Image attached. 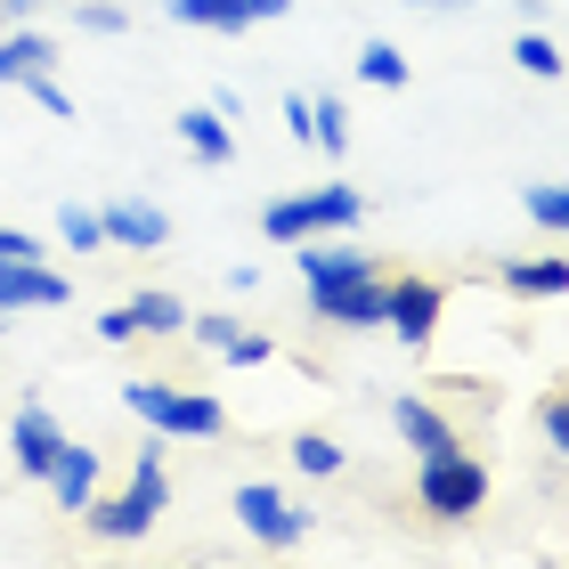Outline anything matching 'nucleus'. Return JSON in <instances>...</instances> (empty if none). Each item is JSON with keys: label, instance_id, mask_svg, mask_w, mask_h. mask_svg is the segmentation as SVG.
Wrapping results in <instances>:
<instances>
[{"label": "nucleus", "instance_id": "1", "mask_svg": "<svg viewBox=\"0 0 569 569\" xmlns=\"http://www.w3.org/2000/svg\"><path fill=\"white\" fill-rule=\"evenodd\" d=\"M416 497H423V512H431V521H472V512L488 505V472H480V456H463V448H448V456H423Z\"/></svg>", "mask_w": 569, "mask_h": 569}, {"label": "nucleus", "instance_id": "2", "mask_svg": "<svg viewBox=\"0 0 569 569\" xmlns=\"http://www.w3.org/2000/svg\"><path fill=\"white\" fill-rule=\"evenodd\" d=\"M163 505H171V480H163V463H154V448H147L122 497H107V505L90 497V529H98V537H147Z\"/></svg>", "mask_w": 569, "mask_h": 569}, {"label": "nucleus", "instance_id": "3", "mask_svg": "<svg viewBox=\"0 0 569 569\" xmlns=\"http://www.w3.org/2000/svg\"><path fill=\"white\" fill-rule=\"evenodd\" d=\"M358 220V196L350 188H318V196H284L261 212V237L277 244H301V237H326V228H350Z\"/></svg>", "mask_w": 569, "mask_h": 569}, {"label": "nucleus", "instance_id": "4", "mask_svg": "<svg viewBox=\"0 0 569 569\" xmlns=\"http://www.w3.org/2000/svg\"><path fill=\"white\" fill-rule=\"evenodd\" d=\"M309 301H318V318L326 326H391V284H382V277H358V284H326V293H309Z\"/></svg>", "mask_w": 569, "mask_h": 569}, {"label": "nucleus", "instance_id": "5", "mask_svg": "<svg viewBox=\"0 0 569 569\" xmlns=\"http://www.w3.org/2000/svg\"><path fill=\"white\" fill-rule=\"evenodd\" d=\"M439 309H448V293H439L431 277H399L391 284V333H399L407 350H423L431 333H439Z\"/></svg>", "mask_w": 569, "mask_h": 569}, {"label": "nucleus", "instance_id": "6", "mask_svg": "<svg viewBox=\"0 0 569 569\" xmlns=\"http://www.w3.org/2000/svg\"><path fill=\"white\" fill-rule=\"evenodd\" d=\"M9 309H66V277L41 261H0V318Z\"/></svg>", "mask_w": 569, "mask_h": 569}, {"label": "nucleus", "instance_id": "7", "mask_svg": "<svg viewBox=\"0 0 569 569\" xmlns=\"http://www.w3.org/2000/svg\"><path fill=\"white\" fill-rule=\"evenodd\" d=\"M179 24H212V33H252V24L284 17V0H171Z\"/></svg>", "mask_w": 569, "mask_h": 569}, {"label": "nucleus", "instance_id": "8", "mask_svg": "<svg viewBox=\"0 0 569 569\" xmlns=\"http://www.w3.org/2000/svg\"><path fill=\"white\" fill-rule=\"evenodd\" d=\"M237 521L261 537V546H293L301 537V512L277 497V488H237Z\"/></svg>", "mask_w": 569, "mask_h": 569}, {"label": "nucleus", "instance_id": "9", "mask_svg": "<svg viewBox=\"0 0 569 569\" xmlns=\"http://www.w3.org/2000/svg\"><path fill=\"white\" fill-rule=\"evenodd\" d=\"M58 456H66V431L49 423V407H24V416H17V463H24V480H49V472H58Z\"/></svg>", "mask_w": 569, "mask_h": 569}, {"label": "nucleus", "instance_id": "10", "mask_svg": "<svg viewBox=\"0 0 569 569\" xmlns=\"http://www.w3.org/2000/svg\"><path fill=\"white\" fill-rule=\"evenodd\" d=\"M107 237H114V244H131V252H154V244L171 237V220L154 212V203L122 196V203H107Z\"/></svg>", "mask_w": 569, "mask_h": 569}, {"label": "nucleus", "instance_id": "11", "mask_svg": "<svg viewBox=\"0 0 569 569\" xmlns=\"http://www.w3.org/2000/svg\"><path fill=\"white\" fill-rule=\"evenodd\" d=\"M49 488H58L66 512H90V497H98V448H73V439H66V456H58V472H49Z\"/></svg>", "mask_w": 569, "mask_h": 569}, {"label": "nucleus", "instance_id": "12", "mask_svg": "<svg viewBox=\"0 0 569 569\" xmlns=\"http://www.w3.org/2000/svg\"><path fill=\"white\" fill-rule=\"evenodd\" d=\"M154 431H179V439H212V431H220V399L171 391L163 407H154Z\"/></svg>", "mask_w": 569, "mask_h": 569}, {"label": "nucleus", "instance_id": "13", "mask_svg": "<svg viewBox=\"0 0 569 569\" xmlns=\"http://www.w3.org/2000/svg\"><path fill=\"white\" fill-rule=\"evenodd\" d=\"M391 423H399V439H407L416 456H448V448H456V431L439 423L423 399H399V407H391Z\"/></svg>", "mask_w": 569, "mask_h": 569}, {"label": "nucleus", "instance_id": "14", "mask_svg": "<svg viewBox=\"0 0 569 569\" xmlns=\"http://www.w3.org/2000/svg\"><path fill=\"white\" fill-rule=\"evenodd\" d=\"M301 277H309V293H326V284H358V277H375V261H367V252L326 244V252H301Z\"/></svg>", "mask_w": 569, "mask_h": 569}, {"label": "nucleus", "instance_id": "15", "mask_svg": "<svg viewBox=\"0 0 569 569\" xmlns=\"http://www.w3.org/2000/svg\"><path fill=\"white\" fill-rule=\"evenodd\" d=\"M179 139H188V154H203V163H228L237 154V139H228V122L212 107H188L179 114Z\"/></svg>", "mask_w": 569, "mask_h": 569}, {"label": "nucleus", "instance_id": "16", "mask_svg": "<svg viewBox=\"0 0 569 569\" xmlns=\"http://www.w3.org/2000/svg\"><path fill=\"white\" fill-rule=\"evenodd\" d=\"M49 58H58V49L41 33H9L0 41V82H33V73H49Z\"/></svg>", "mask_w": 569, "mask_h": 569}, {"label": "nucleus", "instance_id": "17", "mask_svg": "<svg viewBox=\"0 0 569 569\" xmlns=\"http://www.w3.org/2000/svg\"><path fill=\"white\" fill-rule=\"evenodd\" d=\"M505 284H512V293H529V301H553V293H569V261H512Z\"/></svg>", "mask_w": 569, "mask_h": 569}, {"label": "nucleus", "instance_id": "18", "mask_svg": "<svg viewBox=\"0 0 569 569\" xmlns=\"http://www.w3.org/2000/svg\"><path fill=\"white\" fill-rule=\"evenodd\" d=\"M122 309H131L139 333H179V326H188V301H179V293H139V301H122Z\"/></svg>", "mask_w": 569, "mask_h": 569}, {"label": "nucleus", "instance_id": "19", "mask_svg": "<svg viewBox=\"0 0 569 569\" xmlns=\"http://www.w3.org/2000/svg\"><path fill=\"white\" fill-rule=\"evenodd\" d=\"M58 237H66L73 252H98V244H107V212H90V203H66V212H58Z\"/></svg>", "mask_w": 569, "mask_h": 569}, {"label": "nucleus", "instance_id": "20", "mask_svg": "<svg viewBox=\"0 0 569 569\" xmlns=\"http://www.w3.org/2000/svg\"><path fill=\"white\" fill-rule=\"evenodd\" d=\"M293 463H301L309 480H333V472H342V448H333L326 431H301V439H293Z\"/></svg>", "mask_w": 569, "mask_h": 569}, {"label": "nucleus", "instance_id": "21", "mask_svg": "<svg viewBox=\"0 0 569 569\" xmlns=\"http://www.w3.org/2000/svg\"><path fill=\"white\" fill-rule=\"evenodd\" d=\"M358 73H367L375 90H399V82H407V58H399L391 41H367V58H358Z\"/></svg>", "mask_w": 569, "mask_h": 569}, {"label": "nucleus", "instance_id": "22", "mask_svg": "<svg viewBox=\"0 0 569 569\" xmlns=\"http://www.w3.org/2000/svg\"><path fill=\"white\" fill-rule=\"evenodd\" d=\"M309 139H318L326 154H342L350 147V114L333 107V98H318V107H309Z\"/></svg>", "mask_w": 569, "mask_h": 569}, {"label": "nucleus", "instance_id": "23", "mask_svg": "<svg viewBox=\"0 0 569 569\" xmlns=\"http://www.w3.org/2000/svg\"><path fill=\"white\" fill-rule=\"evenodd\" d=\"M512 66H521V73H546V82H553V73H561V49H553L546 33H521V41H512Z\"/></svg>", "mask_w": 569, "mask_h": 569}, {"label": "nucleus", "instance_id": "24", "mask_svg": "<svg viewBox=\"0 0 569 569\" xmlns=\"http://www.w3.org/2000/svg\"><path fill=\"white\" fill-rule=\"evenodd\" d=\"M521 203H529V220H537V228H569V188H529Z\"/></svg>", "mask_w": 569, "mask_h": 569}, {"label": "nucleus", "instance_id": "25", "mask_svg": "<svg viewBox=\"0 0 569 569\" xmlns=\"http://www.w3.org/2000/svg\"><path fill=\"white\" fill-rule=\"evenodd\" d=\"M82 33H122V9L114 0H82Z\"/></svg>", "mask_w": 569, "mask_h": 569}, {"label": "nucleus", "instance_id": "26", "mask_svg": "<svg viewBox=\"0 0 569 569\" xmlns=\"http://www.w3.org/2000/svg\"><path fill=\"white\" fill-rule=\"evenodd\" d=\"M24 90H33V107H49V114H73V98H66L58 82H49V73H33V82H24Z\"/></svg>", "mask_w": 569, "mask_h": 569}, {"label": "nucleus", "instance_id": "27", "mask_svg": "<svg viewBox=\"0 0 569 569\" xmlns=\"http://www.w3.org/2000/svg\"><path fill=\"white\" fill-rule=\"evenodd\" d=\"M196 342L228 358V342H237V326H228V318H196Z\"/></svg>", "mask_w": 569, "mask_h": 569}, {"label": "nucleus", "instance_id": "28", "mask_svg": "<svg viewBox=\"0 0 569 569\" xmlns=\"http://www.w3.org/2000/svg\"><path fill=\"white\" fill-rule=\"evenodd\" d=\"M0 261H41V244L24 228H0Z\"/></svg>", "mask_w": 569, "mask_h": 569}, {"label": "nucleus", "instance_id": "29", "mask_svg": "<svg viewBox=\"0 0 569 569\" xmlns=\"http://www.w3.org/2000/svg\"><path fill=\"white\" fill-rule=\"evenodd\" d=\"M261 358H269L261 333H237V342H228V367H261Z\"/></svg>", "mask_w": 569, "mask_h": 569}, {"label": "nucleus", "instance_id": "30", "mask_svg": "<svg viewBox=\"0 0 569 569\" xmlns=\"http://www.w3.org/2000/svg\"><path fill=\"white\" fill-rule=\"evenodd\" d=\"M546 439L569 456V399H546Z\"/></svg>", "mask_w": 569, "mask_h": 569}, {"label": "nucleus", "instance_id": "31", "mask_svg": "<svg viewBox=\"0 0 569 569\" xmlns=\"http://www.w3.org/2000/svg\"><path fill=\"white\" fill-rule=\"evenodd\" d=\"M131 333H139V326H131V309H114V318H98V342H131Z\"/></svg>", "mask_w": 569, "mask_h": 569}, {"label": "nucleus", "instance_id": "32", "mask_svg": "<svg viewBox=\"0 0 569 569\" xmlns=\"http://www.w3.org/2000/svg\"><path fill=\"white\" fill-rule=\"evenodd\" d=\"M0 9H41V0H0Z\"/></svg>", "mask_w": 569, "mask_h": 569}]
</instances>
